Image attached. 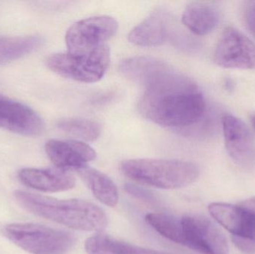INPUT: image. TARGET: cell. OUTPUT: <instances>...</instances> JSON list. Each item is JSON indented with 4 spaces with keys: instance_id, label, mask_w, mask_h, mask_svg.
Segmentation results:
<instances>
[{
    "instance_id": "cell-10",
    "label": "cell",
    "mask_w": 255,
    "mask_h": 254,
    "mask_svg": "<svg viewBox=\"0 0 255 254\" xmlns=\"http://www.w3.org/2000/svg\"><path fill=\"white\" fill-rule=\"evenodd\" d=\"M173 19L168 12L160 9L154 10L128 34L132 44L144 47H154L172 40L176 43L178 32L174 25Z\"/></svg>"
},
{
    "instance_id": "cell-17",
    "label": "cell",
    "mask_w": 255,
    "mask_h": 254,
    "mask_svg": "<svg viewBox=\"0 0 255 254\" xmlns=\"http://www.w3.org/2000/svg\"><path fill=\"white\" fill-rule=\"evenodd\" d=\"M76 171L102 204L109 207L118 205L119 202L118 186L109 176L88 165Z\"/></svg>"
},
{
    "instance_id": "cell-9",
    "label": "cell",
    "mask_w": 255,
    "mask_h": 254,
    "mask_svg": "<svg viewBox=\"0 0 255 254\" xmlns=\"http://www.w3.org/2000/svg\"><path fill=\"white\" fill-rule=\"evenodd\" d=\"M222 122L225 145L230 158L241 168H254L255 140L250 128L241 119L230 114L225 115Z\"/></svg>"
},
{
    "instance_id": "cell-25",
    "label": "cell",
    "mask_w": 255,
    "mask_h": 254,
    "mask_svg": "<svg viewBox=\"0 0 255 254\" xmlns=\"http://www.w3.org/2000/svg\"><path fill=\"white\" fill-rule=\"evenodd\" d=\"M129 254H168L157 252L152 249H144V248L135 247L128 245Z\"/></svg>"
},
{
    "instance_id": "cell-21",
    "label": "cell",
    "mask_w": 255,
    "mask_h": 254,
    "mask_svg": "<svg viewBox=\"0 0 255 254\" xmlns=\"http://www.w3.org/2000/svg\"><path fill=\"white\" fill-rule=\"evenodd\" d=\"M88 254H130L128 244L103 234H96L85 241Z\"/></svg>"
},
{
    "instance_id": "cell-15",
    "label": "cell",
    "mask_w": 255,
    "mask_h": 254,
    "mask_svg": "<svg viewBox=\"0 0 255 254\" xmlns=\"http://www.w3.org/2000/svg\"><path fill=\"white\" fill-rule=\"evenodd\" d=\"M18 177L25 186L43 192H64L76 185L73 175L58 168L22 169Z\"/></svg>"
},
{
    "instance_id": "cell-2",
    "label": "cell",
    "mask_w": 255,
    "mask_h": 254,
    "mask_svg": "<svg viewBox=\"0 0 255 254\" xmlns=\"http://www.w3.org/2000/svg\"><path fill=\"white\" fill-rule=\"evenodd\" d=\"M13 195L17 202L30 213L71 229L101 232L109 224L104 210L89 201L56 199L22 190L16 191Z\"/></svg>"
},
{
    "instance_id": "cell-22",
    "label": "cell",
    "mask_w": 255,
    "mask_h": 254,
    "mask_svg": "<svg viewBox=\"0 0 255 254\" xmlns=\"http://www.w3.org/2000/svg\"><path fill=\"white\" fill-rule=\"evenodd\" d=\"M244 17L250 34L255 38V1H249L246 3Z\"/></svg>"
},
{
    "instance_id": "cell-3",
    "label": "cell",
    "mask_w": 255,
    "mask_h": 254,
    "mask_svg": "<svg viewBox=\"0 0 255 254\" xmlns=\"http://www.w3.org/2000/svg\"><path fill=\"white\" fill-rule=\"evenodd\" d=\"M121 171L139 184L163 189L185 187L197 180L196 164L180 160L132 159L121 164Z\"/></svg>"
},
{
    "instance_id": "cell-18",
    "label": "cell",
    "mask_w": 255,
    "mask_h": 254,
    "mask_svg": "<svg viewBox=\"0 0 255 254\" xmlns=\"http://www.w3.org/2000/svg\"><path fill=\"white\" fill-rule=\"evenodd\" d=\"M37 35L8 37L0 35V65L9 64L35 51L43 44Z\"/></svg>"
},
{
    "instance_id": "cell-8",
    "label": "cell",
    "mask_w": 255,
    "mask_h": 254,
    "mask_svg": "<svg viewBox=\"0 0 255 254\" xmlns=\"http://www.w3.org/2000/svg\"><path fill=\"white\" fill-rule=\"evenodd\" d=\"M183 246L202 254H229L227 239L208 218L187 216L181 218Z\"/></svg>"
},
{
    "instance_id": "cell-19",
    "label": "cell",
    "mask_w": 255,
    "mask_h": 254,
    "mask_svg": "<svg viewBox=\"0 0 255 254\" xmlns=\"http://www.w3.org/2000/svg\"><path fill=\"white\" fill-rule=\"evenodd\" d=\"M145 222L165 238L182 245L183 228L181 218L163 213H152L146 215Z\"/></svg>"
},
{
    "instance_id": "cell-11",
    "label": "cell",
    "mask_w": 255,
    "mask_h": 254,
    "mask_svg": "<svg viewBox=\"0 0 255 254\" xmlns=\"http://www.w3.org/2000/svg\"><path fill=\"white\" fill-rule=\"evenodd\" d=\"M0 128L21 135H40L44 122L38 113L22 103L0 96Z\"/></svg>"
},
{
    "instance_id": "cell-26",
    "label": "cell",
    "mask_w": 255,
    "mask_h": 254,
    "mask_svg": "<svg viewBox=\"0 0 255 254\" xmlns=\"http://www.w3.org/2000/svg\"><path fill=\"white\" fill-rule=\"evenodd\" d=\"M238 205L255 216V197L241 201L238 203Z\"/></svg>"
},
{
    "instance_id": "cell-13",
    "label": "cell",
    "mask_w": 255,
    "mask_h": 254,
    "mask_svg": "<svg viewBox=\"0 0 255 254\" xmlns=\"http://www.w3.org/2000/svg\"><path fill=\"white\" fill-rule=\"evenodd\" d=\"M212 217L234 237L255 243V216L242 207L226 203H213L208 206Z\"/></svg>"
},
{
    "instance_id": "cell-12",
    "label": "cell",
    "mask_w": 255,
    "mask_h": 254,
    "mask_svg": "<svg viewBox=\"0 0 255 254\" xmlns=\"http://www.w3.org/2000/svg\"><path fill=\"white\" fill-rule=\"evenodd\" d=\"M45 150L57 168L67 171H77L97 158L94 149L79 140H50Z\"/></svg>"
},
{
    "instance_id": "cell-7",
    "label": "cell",
    "mask_w": 255,
    "mask_h": 254,
    "mask_svg": "<svg viewBox=\"0 0 255 254\" xmlns=\"http://www.w3.org/2000/svg\"><path fill=\"white\" fill-rule=\"evenodd\" d=\"M214 61L223 68L254 70L255 44L235 27H227L216 45Z\"/></svg>"
},
{
    "instance_id": "cell-16",
    "label": "cell",
    "mask_w": 255,
    "mask_h": 254,
    "mask_svg": "<svg viewBox=\"0 0 255 254\" xmlns=\"http://www.w3.org/2000/svg\"><path fill=\"white\" fill-rule=\"evenodd\" d=\"M220 11L214 4L202 1L190 3L182 15L183 24L196 35L212 32L220 22Z\"/></svg>"
},
{
    "instance_id": "cell-5",
    "label": "cell",
    "mask_w": 255,
    "mask_h": 254,
    "mask_svg": "<svg viewBox=\"0 0 255 254\" xmlns=\"http://www.w3.org/2000/svg\"><path fill=\"white\" fill-rule=\"evenodd\" d=\"M46 66L66 79L94 83L103 79L110 64V49L106 44L90 53L57 52L46 60Z\"/></svg>"
},
{
    "instance_id": "cell-20",
    "label": "cell",
    "mask_w": 255,
    "mask_h": 254,
    "mask_svg": "<svg viewBox=\"0 0 255 254\" xmlns=\"http://www.w3.org/2000/svg\"><path fill=\"white\" fill-rule=\"evenodd\" d=\"M57 125L68 135L84 141H94L101 133L100 125L91 119L67 118L60 120Z\"/></svg>"
},
{
    "instance_id": "cell-23",
    "label": "cell",
    "mask_w": 255,
    "mask_h": 254,
    "mask_svg": "<svg viewBox=\"0 0 255 254\" xmlns=\"http://www.w3.org/2000/svg\"><path fill=\"white\" fill-rule=\"evenodd\" d=\"M126 190L128 193L136 198H139V199L145 200V201H151L153 200V197L150 193H148L145 189H141V188L137 187L132 184H127L126 186Z\"/></svg>"
},
{
    "instance_id": "cell-24",
    "label": "cell",
    "mask_w": 255,
    "mask_h": 254,
    "mask_svg": "<svg viewBox=\"0 0 255 254\" xmlns=\"http://www.w3.org/2000/svg\"><path fill=\"white\" fill-rule=\"evenodd\" d=\"M234 243L236 245L237 247L246 253H253L255 249V243L253 241L249 240H246L244 238H240V237H233Z\"/></svg>"
},
{
    "instance_id": "cell-6",
    "label": "cell",
    "mask_w": 255,
    "mask_h": 254,
    "mask_svg": "<svg viewBox=\"0 0 255 254\" xmlns=\"http://www.w3.org/2000/svg\"><path fill=\"white\" fill-rule=\"evenodd\" d=\"M115 18L97 16L81 19L73 23L66 33L67 52L73 54L90 53L107 44L118 31Z\"/></svg>"
},
{
    "instance_id": "cell-4",
    "label": "cell",
    "mask_w": 255,
    "mask_h": 254,
    "mask_svg": "<svg viewBox=\"0 0 255 254\" xmlns=\"http://www.w3.org/2000/svg\"><path fill=\"white\" fill-rule=\"evenodd\" d=\"M1 231L13 244L32 254H64L76 242L70 232L36 224H10Z\"/></svg>"
},
{
    "instance_id": "cell-1",
    "label": "cell",
    "mask_w": 255,
    "mask_h": 254,
    "mask_svg": "<svg viewBox=\"0 0 255 254\" xmlns=\"http://www.w3.org/2000/svg\"><path fill=\"white\" fill-rule=\"evenodd\" d=\"M138 108L144 118L157 125L183 129L202 120L206 104L197 85L174 70L145 89Z\"/></svg>"
},
{
    "instance_id": "cell-14",
    "label": "cell",
    "mask_w": 255,
    "mask_h": 254,
    "mask_svg": "<svg viewBox=\"0 0 255 254\" xmlns=\"http://www.w3.org/2000/svg\"><path fill=\"white\" fill-rule=\"evenodd\" d=\"M172 70L166 63L150 57H132L120 64L123 76L144 89L163 79Z\"/></svg>"
},
{
    "instance_id": "cell-27",
    "label": "cell",
    "mask_w": 255,
    "mask_h": 254,
    "mask_svg": "<svg viewBox=\"0 0 255 254\" xmlns=\"http://www.w3.org/2000/svg\"><path fill=\"white\" fill-rule=\"evenodd\" d=\"M251 122L252 125H253V128H254L255 131V114L252 115Z\"/></svg>"
}]
</instances>
